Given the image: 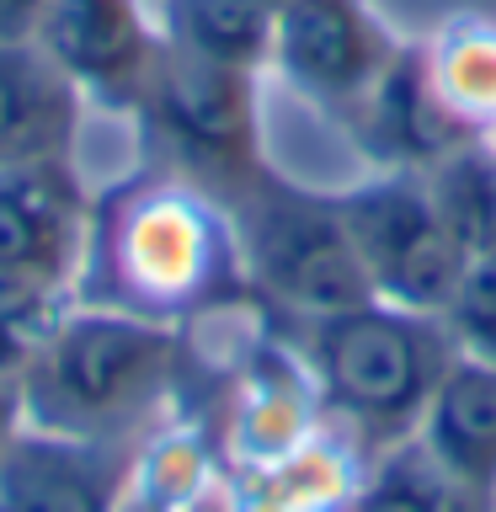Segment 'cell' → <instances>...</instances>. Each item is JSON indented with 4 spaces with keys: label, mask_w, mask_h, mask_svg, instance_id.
<instances>
[{
    "label": "cell",
    "mask_w": 496,
    "mask_h": 512,
    "mask_svg": "<svg viewBox=\"0 0 496 512\" xmlns=\"http://www.w3.org/2000/svg\"><path fill=\"white\" fill-rule=\"evenodd\" d=\"M491 150H496V128H491Z\"/></svg>",
    "instance_id": "obj_23"
},
{
    "label": "cell",
    "mask_w": 496,
    "mask_h": 512,
    "mask_svg": "<svg viewBox=\"0 0 496 512\" xmlns=\"http://www.w3.org/2000/svg\"><path fill=\"white\" fill-rule=\"evenodd\" d=\"M411 443L475 507L496 512V363L459 352L432 390Z\"/></svg>",
    "instance_id": "obj_12"
},
{
    "label": "cell",
    "mask_w": 496,
    "mask_h": 512,
    "mask_svg": "<svg viewBox=\"0 0 496 512\" xmlns=\"http://www.w3.org/2000/svg\"><path fill=\"white\" fill-rule=\"evenodd\" d=\"M128 464L107 443L22 427L0 459V512H118Z\"/></svg>",
    "instance_id": "obj_11"
},
{
    "label": "cell",
    "mask_w": 496,
    "mask_h": 512,
    "mask_svg": "<svg viewBox=\"0 0 496 512\" xmlns=\"http://www.w3.org/2000/svg\"><path fill=\"white\" fill-rule=\"evenodd\" d=\"M38 43L80 96L139 112L166 32L150 27L139 0H54Z\"/></svg>",
    "instance_id": "obj_9"
},
{
    "label": "cell",
    "mask_w": 496,
    "mask_h": 512,
    "mask_svg": "<svg viewBox=\"0 0 496 512\" xmlns=\"http://www.w3.org/2000/svg\"><path fill=\"white\" fill-rule=\"evenodd\" d=\"M80 102L43 43H0V166L70 160Z\"/></svg>",
    "instance_id": "obj_13"
},
{
    "label": "cell",
    "mask_w": 496,
    "mask_h": 512,
    "mask_svg": "<svg viewBox=\"0 0 496 512\" xmlns=\"http://www.w3.org/2000/svg\"><path fill=\"white\" fill-rule=\"evenodd\" d=\"M299 358L315 379L326 422L342 427L363 470L416 438L427 400L459 358L443 315L368 299L336 315L299 320Z\"/></svg>",
    "instance_id": "obj_2"
},
{
    "label": "cell",
    "mask_w": 496,
    "mask_h": 512,
    "mask_svg": "<svg viewBox=\"0 0 496 512\" xmlns=\"http://www.w3.org/2000/svg\"><path fill=\"white\" fill-rule=\"evenodd\" d=\"M272 27H278V16L262 0H171L166 38L192 48V54L219 59V64L267 70Z\"/></svg>",
    "instance_id": "obj_15"
},
{
    "label": "cell",
    "mask_w": 496,
    "mask_h": 512,
    "mask_svg": "<svg viewBox=\"0 0 496 512\" xmlns=\"http://www.w3.org/2000/svg\"><path fill=\"white\" fill-rule=\"evenodd\" d=\"M400 48L406 43L384 27L368 0H288L272 27L267 64L283 75L288 91L347 128Z\"/></svg>",
    "instance_id": "obj_8"
},
{
    "label": "cell",
    "mask_w": 496,
    "mask_h": 512,
    "mask_svg": "<svg viewBox=\"0 0 496 512\" xmlns=\"http://www.w3.org/2000/svg\"><path fill=\"white\" fill-rule=\"evenodd\" d=\"M59 315H64V310H59ZM59 315L22 310V304L0 299V379H22V374H27L32 352L43 347V336H48V326H54Z\"/></svg>",
    "instance_id": "obj_19"
},
{
    "label": "cell",
    "mask_w": 496,
    "mask_h": 512,
    "mask_svg": "<svg viewBox=\"0 0 496 512\" xmlns=\"http://www.w3.org/2000/svg\"><path fill=\"white\" fill-rule=\"evenodd\" d=\"M22 379H0V459H6V448L16 443V432H22Z\"/></svg>",
    "instance_id": "obj_21"
},
{
    "label": "cell",
    "mask_w": 496,
    "mask_h": 512,
    "mask_svg": "<svg viewBox=\"0 0 496 512\" xmlns=\"http://www.w3.org/2000/svg\"><path fill=\"white\" fill-rule=\"evenodd\" d=\"M176 326L112 304H80L48 326L22 374V422L59 438L107 443L166 395Z\"/></svg>",
    "instance_id": "obj_3"
},
{
    "label": "cell",
    "mask_w": 496,
    "mask_h": 512,
    "mask_svg": "<svg viewBox=\"0 0 496 512\" xmlns=\"http://www.w3.org/2000/svg\"><path fill=\"white\" fill-rule=\"evenodd\" d=\"M336 512H486L464 496L454 480L432 470V459L416 443H400L395 454L368 464V475Z\"/></svg>",
    "instance_id": "obj_16"
},
{
    "label": "cell",
    "mask_w": 496,
    "mask_h": 512,
    "mask_svg": "<svg viewBox=\"0 0 496 512\" xmlns=\"http://www.w3.org/2000/svg\"><path fill=\"white\" fill-rule=\"evenodd\" d=\"M54 0H0V43H38Z\"/></svg>",
    "instance_id": "obj_20"
},
{
    "label": "cell",
    "mask_w": 496,
    "mask_h": 512,
    "mask_svg": "<svg viewBox=\"0 0 496 512\" xmlns=\"http://www.w3.org/2000/svg\"><path fill=\"white\" fill-rule=\"evenodd\" d=\"M230 219L251 294L278 304L283 315L315 320L374 299L336 192L299 187L267 166L230 203Z\"/></svg>",
    "instance_id": "obj_4"
},
{
    "label": "cell",
    "mask_w": 496,
    "mask_h": 512,
    "mask_svg": "<svg viewBox=\"0 0 496 512\" xmlns=\"http://www.w3.org/2000/svg\"><path fill=\"white\" fill-rule=\"evenodd\" d=\"M262 6H267V11H272V16H278V11H283V6H288V0H262Z\"/></svg>",
    "instance_id": "obj_22"
},
{
    "label": "cell",
    "mask_w": 496,
    "mask_h": 512,
    "mask_svg": "<svg viewBox=\"0 0 496 512\" xmlns=\"http://www.w3.org/2000/svg\"><path fill=\"white\" fill-rule=\"evenodd\" d=\"M91 203L70 160L0 166V299L59 315L86 267Z\"/></svg>",
    "instance_id": "obj_7"
},
{
    "label": "cell",
    "mask_w": 496,
    "mask_h": 512,
    "mask_svg": "<svg viewBox=\"0 0 496 512\" xmlns=\"http://www.w3.org/2000/svg\"><path fill=\"white\" fill-rule=\"evenodd\" d=\"M443 326L454 331L459 352L496 363V240H486L470 256V267H464L454 299L443 310Z\"/></svg>",
    "instance_id": "obj_18"
},
{
    "label": "cell",
    "mask_w": 496,
    "mask_h": 512,
    "mask_svg": "<svg viewBox=\"0 0 496 512\" xmlns=\"http://www.w3.org/2000/svg\"><path fill=\"white\" fill-rule=\"evenodd\" d=\"M427 75L438 86L443 107L470 128L475 139H491L496 128V22L486 16H454L422 43Z\"/></svg>",
    "instance_id": "obj_14"
},
{
    "label": "cell",
    "mask_w": 496,
    "mask_h": 512,
    "mask_svg": "<svg viewBox=\"0 0 496 512\" xmlns=\"http://www.w3.org/2000/svg\"><path fill=\"white\" fill-rule=\"evenodd\" d=\"M256 75L262 70L219 64L166 38L155 59V75H150V91L139 102V118L166 144L171 171L192 176V182L208 187L224 203H235L267 171Z\"/></svg>",
    "instance_id": "obj_5"
},
{
    "label": "cell",
    "mask_w": 496,
    "mask_h": 512,
    "mask_svg": "<svg viewBox=\"0 0 496 512\" xmlns=\"http://www.w3.org/2000/svg\"><path fill=\"white\" fill-rule=\"evenodd\" d=\"M422 182L438 203V214L454 224V235L470 251L496 240V150L491 139H470L448 150L438 166L422 171Z\"/></svg>",
    "instance_id": "obj_17"
},
{
    "label": "cell",
    "mask_w": 496,
    "mask_h": 512,
    "mask_svg": "<svg viewBox=\"0 0 496 512\" xmlns=\"http://www.w3.org/2000/svg\"><path fill=\"white\" fill-rule=\"evenodd\" d=\"M96 278L91 304L176 320L219 310L251 294L230 203L182 171H155L91 208V240L80 278Z\"/></svg>",
    "instance_id": "obj_1"
},
{
    "label": "cell",
    "mask_w": 496,
    "mask_h": 512,
    "mask_svg": "<svg viewBox=\"0 0 496 512\" xmlns=\"http://www.w3.org/2000/svg\"><path fill=\"white\" fill-rule=\"evenodd\" d=\"M347 139L358 144V155L374 171H427L475 134L443 107V96L427 75L422 43H406L374 86V96L352 112Z\"/></svg>",
    "instance_id": "obj_10"
},
{
    "label": "cell",
    "mask_w": 496,
    "mask_h": 512,
    "mask_svg": "<svg viewBox=\"0 0 496 512\" xmlns=\"http://www.w3.org/2000/svg\"><path fill=\"white\" fill-rule=\"evenodd\" d=\"M336 203L374 299L443 315L475 251L438 214L422 171H368L358 187L336 192Z\"/></svg>",
    "instance_id": "obj_6"
}]
</instances>
